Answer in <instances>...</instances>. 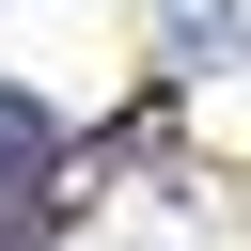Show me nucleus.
Segmentation results:
<instances>
[{
	"mask_svg": "<svg viewBox=\"0 0 251 251\" xmlns=\"http://www.w3.org/2000/svg\"><path fill=\"white\" fill-rule=\"evenodd\" d=\"M78 204H94V141H63V110L0 78V235H47Z\"/></svg>",
	"mask_w": 251,
	"mask_h": 251,
	"instance_id": "f257e3e1",
	"label": "nucleus"
},
{
	"mask_svg": "<svg viewBox=\"0 0 251 251\" xmlns=\"http://www.w3.org/2000/svg\"><path fill=\"white\" fill-rule=\"evenodd\" d=\"M173 63H251V0H157Z\"/></svg>",
	"mask_w": 251,
	"mask_h": 251,
	"instance_id": "f03ea898",
	"label": "nucleus"
}]
</instances>
